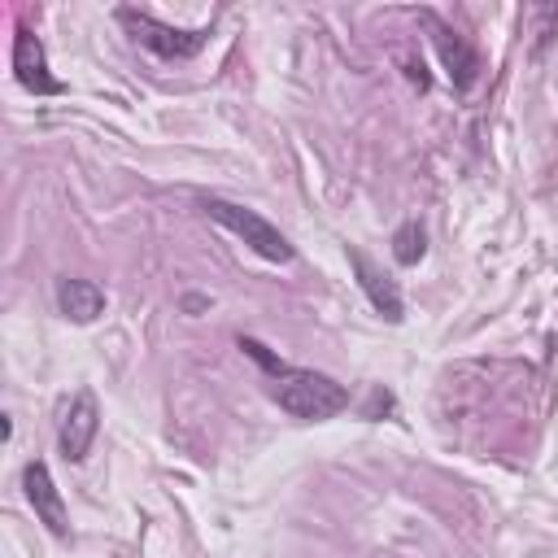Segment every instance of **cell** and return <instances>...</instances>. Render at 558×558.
Here are the masks:
<instances>
[{"instance_id": "10", "label": "cell", "mask_w": 558, "mask_h": 558, "mask_svg": "<svg viewBox=\"0 0 558 558\" xmlns=\"http://www.w3.org/2000/svg\"><path fill=\"white\" fill-rule=\"evenodd\" d=\"M423 253H427V235H423V227H418L414 218L401 222V227L392 231V257H397V266H418Z\"/></svg>"}, {"instance_id": "3", "label": "cell", "mask_w": 558, "mask_h": 558, "mask_svg": "<svg viewBox=\"0 0 558 558\" xmlns=\"http://www.w3.org/2000/svg\"><path fill=\"white\" fill-rule=\"evenodd\" d=\"M118 22L126 26V35L140 48H148L166 61H187L209 44V31H179V26H166V22H157L153 13H140V9H118Z\"/></svg>"}, {"instance_id": "1", "label": "cell", "mask_w": 558, "mask_h": 558, "mask_svg": "<svg viewBox=\"0 0 558 558\" xmlns=\"http://www.w3.org/2000/svg\"><path fill=\"white\" fill-rule=\"evenodd\" d=\"M240 349L270 375V397L279 401V410H288L292 418L318 423V418H336L340 410H349V388L336 384L323 371H305V366H288L279 362L262 340L240 336Z\"/></svg>"}, {"instance_id": "7", "label": "cell", "mask_w": 558, "mask_h": 558, "mask_svg": "<svg viewBox=\"0 0 558 558\" xmlns=\"http://www.w3.org/2000/svg\"><path fill=\"white\" fill-rule=\"evenodd\" d=\"M13 74L35 96H61L65 92V83L48 74V52H44L39 35L26 26H17V35H13Z\"/></svg>"}, {"instance_id": "2", "label": "cell", "mask_w": 558, "mask_h": 558, "mask_svg": "<svg viewBox=\"0 0 558 558\" xmlns=\"http://www.w3.org/2000/svg\"><path fill=\"white\" fill-rule=\"evenodd\" d=\"M201 209H205L218 227H227L231 235H240V240H244L253 253H262L266 262H292V244H288V235H283L279 227H270L257 209L235 205V201H222V196H205Z\"/></svg>"}, {"instance_id": "8", "label": "cell", "mask_w": 558, "mask_h": 558, "mask_svg": "<svg viewBox=\"0 0 558 558\" xmlns=\"http://www.w3.org/2000/svg\"><path fill=\"white\" fill-rule=\"evenodd\" d=\"M22 488H26V501L35 506V519L52 532V536H70V514H65V501L52 484V471L44 462H26L22 471Z\"/></svg>"}, {"instance_id": "6", "label": "cell", "mask_w": 558, "mask_h": 558, "mask_svg": "<svg viewBox=\"0 0 558 558\" xmlns=\"http://www.w3.org/2000/svg\"><path fill=\"white\" fill-rule=\"evenodd\" d=\"M349 266H353V275H357V288L366 292L371 310H375V314H384L388 323H401V318H405V301H401L397 279H392V275H384V266H379V262H371L357 244L349 248Z\"/></svg>"}, {"instance_id": "5", "label": "cell", "mask_w": 558, "mask_h": 558, "mask_svg": "<svg viewBox=\"0 0 558 558\" xmlns=\"http://www.w3.org/2000/svg\"><path fill=\"white\" fill-rule=\"evenodd\" d=\"M423 26L432 31V44H436V52H440V65L449 70V83H453L458 92H466V87L480 78V52L471 48L466 35H458L453 26H445L436 13H423Z\"/></svg>"}, {"instance_id": "4", "label": "cell", "mask_w": 558, "mask_h": 558, "mask_svg": "<svg viewBox=\"0 0 558 558\" xmlns=\"http://www.w3.org/2000/svg\"><path fill=\"white\" fill-rule=\"evenodd\" d=\"M96 432H100V405H96V392L83 388V392H74V401L65 405L61 427H57V445H61L65 462H83L92 453Z\"/></svg>"}, {"instance_id": "9", "label": "cell", "mask_w": 558, "mask_h": 558, "mask_svg": "<svg viewBox=\"0 0 558 558\" xmlns=\"http://www.w3.org/2000/svg\"><path fill=\"white\" fill-rule=\"evenodd\" d=\"M57 310L70 323H96L105 314V288L92 279H57Z\"/></svg>"}]
</instances>
